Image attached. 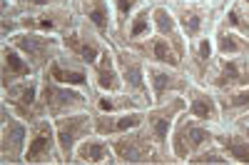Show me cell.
I'll use <instances>...</instances> for the list:
<instances>
[{
	"label": "cell",
	"mask_w": 249,
	"mask_h": 165,
	"mask_svg": "<svg viewBox=\"0 0 249 165\" xmlns=\"http://www.w3.org/2000/svg\"><path fill=\"white\" fill-rule=\"evenodd\" d=\"M217 140V128L214 125H207V123L197 120L190 113H182L172 128L170 135V150L175 155L177 163H187L195 153H199L202 148L212 145Z\"/></svg>",
	"instance_id": "cell-1"
},
{
	"label": "cell",
	"mask_w": 249,
	"mask_h": 165,
	"mask_svg": "<svg viewBox=\"0 0 249 165\" xmlns=\"http://www.w3.org/2000/svg\"><path fill=\"white\" fill-rule=\"evenodd\" d=\"M170 10L175 13L182 33L187 35L190 43L199 38L212 35L219 25V13L207 3V0H167Z\"/></svg>",
	"instance_id": "cell-2"
},
{
	"label": "cell",
	"mask_w": 249,
	"mask_h": 165,
	"mask_svg": "<svg viewBox=\"0 0 249 165\" xmlns=\"http://www.w3.org/2000/svg\"><path fill=\"white\" fill-rule=\"evenodd\" d=\"M187 110V95H172L164 103H152L144 113V130L150 133V138L157 143V148L175 160L172 150H170V135L177 118ZM177 163V160H175Z\"/></svg>",
	"instance_id": "cell-3"
},
{
	"label": "cell",
	"mask_w": 249,
	"mask_h": 165,
	"mask_svg": "<svg viewBox=\"0 0 249 165\" xmlns=\"http://www.w3.org/2000/svg\"><path fill=\"white\" fill-rule=\"evenodd\" d=\"M43 108L48 113V118H62V115H72V113H82V110H92V95L88 90H80L65 82H57L48 75H43Z\"/></svg>",
	"instance_id": "cell-4"
},
{
	"label": "cell",
	"mask_w": 249,
	"mask_h": 165,
	"mask_svg": "<svg viewBox=\"0 0 249 165\" xmlns=\"http://www.w3.org/2000/svg\"><path fill=\"white\" fill-rule=\"evenodd\" d=\"M112 148L117 155L120 165H157V163H175L172 158H167L157 143L150 138V133L142 128L130 130L120 138H112Z\"/></svg>",
	"instance_id": "cell-5"
},
{
	"label": "cell",
	"mask_w": 249,
	"mask_h": 165,
	"mask_svg": "<svg viewBox=\"0 0 249 165\" xmlns=\"http://www.w3.org/2000/svg\"><path fill=\"white\" fill-rule=\"evenodd\" d=\"M28 135H30V123L15 115L8 103L0 100V163L3 165L25 163Z\"/></svg>",
	"instance_id": "cell-6"
},
{
	"label": "cell",
	"mask_w": 249,
	"mask_h": 165,
	"mask_svg": "<svg viewBox=\"0 0 249 165\" xmlns=\"http://www.w3.org/2000/svg\"><path fill=\"white\" fill-rule=\"evenodd\" d=\"M40 88H43V75H30L25 80H18L13 85L3 88L0 90V100L8 103L15 115H20L28 123H35L40 118H48V113L43 108Z\"/></svg>",
	"instance_id": "cell-7"
},
{
	"label": "cell",
	"mask_w": 249,
	"mask_h": 165,
	"mask_svg": "<svg viewBox=\"0 0 249 165\" xmlns=\"http://www.w3.org/2000/svg\"><path fill=\"white\" fill-rule=\"evenodd\" d=\"M77 20H80V15L75 8V0H65V3H57L45 10L20 13V30H35V33H48V35L62 38Z\"/></svg>",
	"instance_id": "cell-8"
},
{
	"label": "cell",
	"mask_w": 249,
	"mask_h": 165,
	"mask_svg": "<svg viewBox=\"0 0 249 165\" xmlns=\"http://www.w3.org/2000/svg\"><path fill=\"white\" fill-rule=\"evenodd\" d=\"M5 43L15 45L23 53L30 65L43 75L48 70V65L62 53V40L57 35H48V33H35V30H20L15 35H10Z\"/></svg>",
	"instance_id": "cell-9"
},
{
	"label": "cell",
	"mask_w": 249,
	"mask_h": 165,
	"mask_svg": "<svg viewBox=\"0 0 249 165\" xmlns=\"http://www.w3.org/2000/svg\"><path fill=\"white\" fill-rule=\"evenodd\" d=\"M53 123H55V133H57V145H60L62 163L70 165V163H75L77 145L95 133V113L92 110H82V113L55 118Z\"/></svg>",
	"instance_id": "cell-10"
},
{
	"label": "cell",
	"mask_w": 249,
	"mask_h": 165,
	"mask_svg": "<svg viewBox=\"0 0 249 165\" xmlns=\"http://www.w3.org/2000/svg\"><path fill=\"white\" fill-rule=\"evenodd\" d=\"M60 145L53 118H40L30 123L28 148H25V165H60Z\"/></svg>",
	"instance_id": "cell-11"
},
{
	"label": "cell",
	"mask_w": 249,
	"mask_h": 165,
	"mask_svg": "<svg viewBox=\"0 0 249 165\" xmlns=\"http://www.w3.org/2000/svg\"><path fill=\"white\" fill-rule=\"evenodd\" d=\"M112 45V53H115V60H117V68H120V75H122V90H127L142 100H147L152 105V93H150V80H147V63L144 58H140L135 50L124 48V45H117V43H110Z\"/></svg>",
	"instance_id": "cell-12"
},
{
	"label": "cell",
	"mask_w": 249,
	"mask_h": 165,
	"mask_svg": "<svg viewBox=\"0 0 249 165\" xmlns=\"http://www.w3.org/2000/svg\"><path fill=\"white\" fill-rule=\"evenodd\" d=\"M60 40H62V50L70 53L77 60H82V63H88V65H92L95 60L102 55V50L107 48V40L82 18Z\"/></svg>",
	"instance_id": "cell-13"
},
{
	"label": "cell",
	"mask_w": 249,
	"mask_h": 165,
	"mask_svg": "<svg viewBox=\"0 0 249 165\" xmlns=\"http://www.w3.org/2000/svg\"><path fill=\"white\" fill-rule=\"evenodd\" d=\"M147 80H150L152 103H164L172 95H187L190 85L195 82L184 68L160 65V63H147Z\"/></svg>",
	"instance_id": "cell-14"
},
{
	"label": "cell",
	"mask_w": 249,
	"mask_h": 165,
	"mask_svg": "<svg viewBox=\"0 0 249 165\" xmlns=\"http://www.w3.org/2000/svg\"><path fill=\"white\" fill-rule=\"evenodd\" d=\"M57 82H65V85H72V88H80V90H88L90 95L95 93L92 88V70L88 63H82V60L72 58L70 53L62 50L53 63L48 65V70L43 73Z\"/></svg>",
	"instance_id": "cell-15"
},
{
	"label": "cell",
	"mask_w": 249,
	"mask_h": 165,
	"mask_svg": "<svg viewBox=\"0 0 249 165\" xmlns=\"http://www.w3.org/2000/svg\"><path fill=\"white\" fill-rule=\"evenodd\" d=\"M207 85L212 90H230L249 85V58H219L207 78Z\"/></svg>",
	"instance_id": "cell-16"
},
{
	"label": "cell",
	"mask_w": 249,
	"mask_h": 165,
	"mask_svg": "<svg viewBox=\"0 0 249 165\" xmlns=\"http://www.w3.org/2000/svg\"><path fill=\"white\" fill-rule=\"evenodd\" d=\"M187 113L195 115V118L202 120V123H207V125H214V128L224 125L217 93H214L210 85L192 82L190 90H187Z\"/></svg>",
	"instance_id": "cell-17"
},
{
	"label": "cell",
	"mask_w": 249,
	"mask_h": 165,
	"mask_svg": "<svg viewBox=\"0 0 249 165\" xmlns=\"http://www.w3.org/2000/svg\"><path fill=\"white\" fill-rule=\"evenodd\" d=\"M217 63V50H214V40L212 35L199 38L195 43H190L187 50V60H184V70L190 73V78L199 85H207V78H210L212 68Z\"/></svg>",
	"instance_id": "cell-18"
},
{
	"label": "cell",
	"mask_w": 249,
	"mask_h": 165,
	"mask_svg": "<svg viewBox=\"0 0 249 165\" xmlns=\"http://www.w3.org/2000/svg\"><path fill=\"white\" fill-rule=\"evenodd\" d=\"M75 8L82 20H88L107 43H112L117 33V23H115V10L110 0H75Z\"/></svg>",
	"instance_id": "cell-19"
},
{
	"label": "cell",
	"mask_w": 249,
	"mask_h": 165,
	"mask_svg": "<svg viewBox=\"0 0 249 165\" xmlns=\"http://www.w3.org/2000/svg\"><path fill=\"white\" fill-rule=\"evenodd\" d=\"M30 75H40V73L30 65V60L15 45L3 40V43H0V90L13 85L18 80H25Z\"/></svg>",
	"instance_id": "cell-20"
},
{
	"label": "cell",
	"mask_w": 249,
	"mask_h": 165,
	"mask_svg": "<svg viewBox=\"0 0 249 165\" xmlns=\"http://www.w3.org/2000/svg\"><path fill=\"white\" fill-rule=\"evenodd\" d=\"M152 20H155V33L160 38H164L167 43H172V48L179 53L182 60H187V50H190V40H187V35L182 33L179 23L175 13L170 10L167 3H155L152 5Z\"/></svg>",
	"instance_id": "cell-21"
},
{
	"label": "cell",
	"mask_w": 249,
	"mask_h": 165,
	"mask_svg": "<svg viewBox=\"0 0 249 165\" xmlns=\"http://www.w3.org/2000/svg\"><path fill=\"white\" fill-rule=\"evenodd\" d=\"M95 113V110H92ZM144 113L147 110H127V113H95V133L105 138H120L130 130L144 125Z\"/></svg>",
	"instance_id": "cell-22"
},
{
	"label": "cell",
	"mask_w": 249,
	"mask_h": 165,
	"mask_svg": "<svg viewBox=\"0 0 249 165\" xmlns=\"http://www.w3.org/2000/svg\"><path fill=\"white\" fill-rule=\"evenodd\" d=\"M92 70V88L95 93H117L122 90V75L117 68V60L112 53V45L107 43V48L102 50V55L90 65Z\"/></svg>",
	"instance_id": "cell-23"
},
{
	"label": "cell",
	"mask_w": 249,
	"mask_h": 165,
	"mask_svg": "<svg viewBox=\"0 0 249 165\" xmlns=\"http://www.w3.org/2000/svg\"><path fill=\"white\" fill-rule=\"evenodd\" d=\"M130 50H135L140 58H144V63H160V65H172V68H184V60L179 58V53L172 48V43H167L164 38H160L157 33L150 35L147 40L130 45Z\"/></svg>",
	"instance_id": "cell-24"
},
{
	"label": "cell",
	"mask_w": 249,
	"mask_h": 165,
	"mask_svg": "<svg viewBox=\"0 0 249 165\" xmlns=\"http://www.w3.org/2000/svg\"><path fill=\"white\" fill-rule=\"evenodd\" d=\"M75 163L80 165H115L117 155L112 148V140L105 135L92 133L90 138H85L75 150Z\"/></svg>",
	"instance_id": "cell-25"
},
{
	"label": "cell",
	"mask_w": 249,
	"mask_h": 165,
	"mask_svg": "<svg viewBox=\"0 0 249 165\" xmlns=\"http://www.w3.org/2000/svg\"><path fill=\"white\" fill-rule=\"evenodd\" d=\"M150 35H155V20H152V3H144L130 20L127 25H124L122 30H117L115 40L112 43L117 45H124L130 48L135 43H140V40H147Z\"/></svg>",
	"instance_id": "cell-26"
},
{
	"label": "cell",
	"mask_w": 249,
	"mask_h": 165,
	"mask_svg": "<svg viewBox=\"0 0 249 165\" xmlns=\"http://www.w3.org/2000/svg\"><path fill=\"white\" fill-rule=\"evenodd\" d=\"M150 103L127 90L117 93H92V110L95 113H127V110H147Z\"/></svg>",
	"instance_id": "cell-27"
},
{
	"label": "cell",
	"mask_w": 249,
	"mask_h": 165,
	"mask_svg": "<svg viewBox=\"0 0 249 165\" xmlns=\"http://www.w3.org/2000/svg\"><path fill=\"white\" fill-rule=\"evenodd\" d=\"M214 93H217L219 108H222L224 125H232V123L249 115V85L230 88V90H214Z\"/></svg>",
	"instance_id": "cell-28"
},
{
	"label": "cell",
	"mask_w": 249,
	"mask_h": 165,
	"mask_svg": "<svg viewBox=\"0 0 249 165\" xmlns=\"http://www.w3.org/2000/svg\"><path fill=\"white\" fill-rule=\"evenodd\" d=\"M217 143L232 160V165H249V138L237 125H219Z\"/></svg>",
	"instance_id": "cell-29"
},
{
	"label": "cell",
	"mask_w": 249,
	"mask_h": 165,
	"mask_svg": "<svg viewBox=\"0 0 249 165\" xmlns=\"http://www.w3.org/2000/svg\"><path fill=\"white\" fill-rule=\"evenodd\" d=\"M212 40H214V50L219 58H249V38L222 23L212 33Z\"/></svg>",
	"instance_id": "cell-30"
},
{
	"label": "cell",
	"mask_w": 249,
	"mask_h": 165,
	"mask_svg": "<svg viewBox=\"0 0 249 165\" xmlns=\"http://www.w3.org/2000/svg\"><path fill=\"white\" fill-rule=\"evenodd\" d=\"M219 23L249 38V5L244 3V0H237V3H232L230 8H227V13L222 15Z\"/></svg>",
	"instance_id": "cell-31"
},
{
	"label": "cell",
	"mask_w": 249,
	"mask_h": 165,
	"mask_svg": "<svg viewBox=\"0 0 249 165\" xmlns=\"http://www.w3.org/2000/svg\"><path fill=\"white\" fill-rule=\"evenodd\" d=\"M184 165H232V160L227 158V153L222 150V145L214 140L212 145H207L199 153H195Z\"/></svg>",
	"instance_id": "cell-32"
},
{
	"label": "cell",
	"mask_w": 249,
	"mask_h": 165,
	"mask_svg": "<svg viewBox=\"0 0 249 165\" xmlns=\"http://www.w3.org/2000/svg\"><path fill=\"white\" fill-rule=\"evenodd\" d=\"M112 3V10H115V23H117V30H122L127 25V20L147 3V0H110ZM117 35V33H115Z\"/></svg>",
	"instance_id": "cell-33"
},
{
	"label": "cell",
	"mask_w": 249,
	"mask_h": 165,
	"mask_svg": "<svg viewBox=\"0 0 249 165\" xmlns=\"http://www.w3.org/2000/svg\"><path fill=\"white\" fill-rule=\"evenodd\" d=\"M57 3H65V0H13V5L20 10V13H35V10H45V8H53Z\"/></svg>",
	"instance_id": "cell-34"
},
{
	"label": "cell",
	"mask_w": 249,
	"mask_h": 165,
	"mask_svg": "<svg viewBox=\"0 0 249 165\" xmlns=\"http://www.w3.org/2000/svg\"><path fill=\"white\" fill-rule=\"evenodd\" d=\"M207 3H210V5L219 13V18H222V15L227 13V8H230L232 3H237V0H207Z\"/></svg>",
	"instance_id": "cell-35"
},
{
	"label": "cell",
	"mask_w": 249,
	"mask_h": 165,
	"mask_svg": "<svg viewBox=\"0 0 249 165\" xmlns=\"http://www.w3.org/2000/svg\"><path fill=\"white\" fill-rule=\"evenodd\" d=\"M147 3H152V5H155V3H167V0H147Z\"/></svg>",
	"instance_id": "cell-36"
},
{
	"label": "cell",
	"mask_w": 249,
	"mask_h": 165,
	"mask_svg": "<svg viewBox=\"0 0 249 165\" xmlns=\"http://www.w3.org/2000/svg\"><path fill=\"white\" fill-rule=\"evenodd\" d=\"M242 120H249V115H247V118H242Z\"/></svg>",
	"instance_id": "cell-37"
},
{
	"label": "cell",
	"mask_w": 249,
	"mask_h": 165,
	"mask_svg": "<svg viewBox=\"0 0 249 165\" xmlns=\"http://www.w3.org/2000/svg\"><path fill=\"white\" fill-rule=\"evenodd\" d=\"M244 3H247V5H249V0H244Z\"/></svg>",
	"instance_id": "cell-38"
}]
</instances>
